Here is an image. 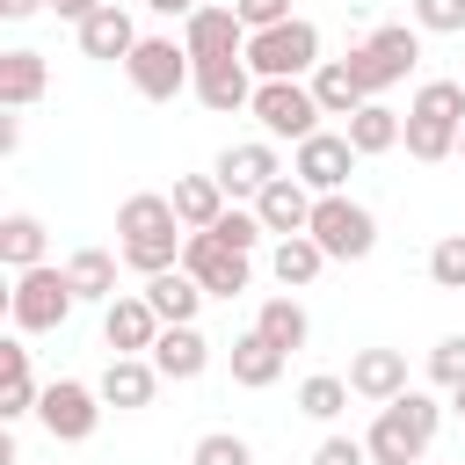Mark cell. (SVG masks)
I'll return each instance as SVG.
<instances>
[{
  "label": "cell",
  "instance_id": "d590c367",
  "mask_svg": "<svg viewBox=\"0 0 465 465\" xmlns=\"http://www.w3.org/2000/svg\"><path fill=\"white\" fill-rule=\"evenodd\" d=\"M189 465H254V450H247V436H232V429H211V436H196Z\"/></svg>",
  "mask_w": 465,
  "mask_h": 465
},
{
  "label": "cell",
  "instance_id": "7402d4cb",
  "mask_svg": "<svg viewBox=\"0 0 465 465\" xmlns=\"http://www.w3.org/2000/svg\"><path fill=\"white\" fill-rule=\"evenodd\" d=\"M341 131H349V145H356L363 160H378V153H392V145L407 138V116H400V109H392V102L378 94V102H363V109H356V116H349Z\"/></svg>",
  "mask_w": 465,
  "mask_h": 465
},
{
  "label": "cell",
  "instance_id": "44dd1931",
  "mask_svg": "<svg viewBox=\"0 0 465 465\" xmlns=\"http://www.w3.org/2000/svg\"><path fill=\"white\" fill-rule=\"evenodd\" d=\"M44 87H51L44 51H29V44L0 51V109H36V102H44Z\"/></svg>",
  "mask_w": 465,
  "mask_h": 465
},
{
  "label": "cell",
  "instance_id": "7a4b0ae2",
  "mask_svg": "<svg viewBox=\"0 0 465 465\" xmlns=\"http://www.w3.org/2000/svg\"><path fill=\"white\" fill-rule=\"evenodd\" d=\"M436 429H443L436 392L407 385L400 400H385V407H378V421H371L363 450H371V465H421V458H429V443H436Z\"/></svg>",
  "mask_w": 465,
  "mask_h": 465
},
{
  "label": "cell",
  "instance_id": "f35d334b",
  "mask_svg": "<svg viewBox=\"0 0 465 465\" xmlns=\"http://www.w3.org/2000/svg\"><path fill=\"white\" fill-rule=\"evenodd\" d=\"M232 15H240V22H247V36H254V29L291 22V0H232Z\"/></svg>",
  "mask_w": 465,
  "mask_h": 465
},
{
  "label": "cell",
  "instance_id": "277c9868",
  "mask_svg": "<svg viewBox=\"0 0 465 465\" xmlns=\"http://www.w3.org/2000/svg\"><path fill=\"white\" fill-rule=\"evenodd\" d=\"M414 65H421V29H414V22H385V29H371V36L349 51V73L363 80L371 102H378L385 87H400Z\"/></svg>",
  "mask_w": 465,
  "mask_h": 465
},
{
  "label": "cell",
  "instance_id": "9a60e30c",
  "mask_svg": "<svg viewBox=\"0 0 465 465\" xmlns=\"http://www.w3.org/2000/svg\"><path fill=\"white\" fill-rule=\"evenodd\" d=\"M254 87H262V80H254L247 58H211V65H196V87H189V94H196L211 116H240V109L254 102Z\"/></svg>",
  "mask_w": 465,
  "mask_h": 465
},
{
  "label": "cell",
  "instance_id": "4316f807",
  "mask_svg": "<svg viewBox=\"0 0 465 465\" xmlns=\"http://www.w3.org/2000/svg\"><path fill=\"white\" fill-rule=\"evenodd\" d=\"M145 298H153V312H160V320L174 327V320H196L211 291H203V283H196V276H189V269L174 262V269H160V276H145Z\"/></svg>",
  "mask_w": 465,
  "mask_h": 465
},
{
  "label": "cell",
  "instance_id": "7c38bea8",
  "mask_svg": "<svg viewBox=\"0 0 465 465\" xmlns=\"http://www.w3.org/2000/svg\"><path fill=\"white\" fill-rule=\"evenodd\" d=\"M211 174L225 182V196H232V203H240V196L254 203V196H262V189L283 174V160H276V138H240V145H225Z\"/></svg>",
  "mask_w": 465,
  "mask_h": 465
},
{
  "label": "cell",
  "instance_id": "f546056e",
  "mask_svg": "<svg viewBox=\"0 0 465 465\" xmlns=\"http://www.w3.org/2000/svg\"><path fill=\"white\" fill-rule=\"evenodd\" d=\"M254 327H262V334H269V341H276L283 356L312 341V312H305V305H298L291 291H283V298H262V312H254Z\"/></svg>",
  "mask_w": 465,
  "mask_h": 465
},
{
  "label": "cell",
  "instance_id": "e575fe53",
  "mask_svg": "<svg viewBox=\"0 0 465 465\" xmlns=\"http://www.w3.org/2000/svg\"><path fill=\"white\" fill-rule=\"evenodd\" d=\"M211 232H218V240H232V247H240V254H254V247H262V240H269V225H262V218H254V203H225V218H218V225H211Z\"/></svg>",
  "mask_w": 465,
  "mask_h": 465
},
{
  "label": "cell",
  "instance_id": "7dc6e473",
  "mask_svg": "<svg viewBox=\"0 0 465 465\" xmlns=\"http://www.w3.org/2000/svg\"><path fill=\"white\" fill-rule=\"evenodd\" d=\"M421 465H429V458H421Z\"/></svg>",
  "mask_w": 465,
  "mask_h": 465
},
{
  "label": "cell",
  "instance_id": "603a6c76",
  "mask_svg": "<svg viewBox=\"0 0 465 465\" xmlns=\"http://www.w3.org/2000/svg\"><path fill=\"white\" fill-rule=\"evenodd\" d=\"M320 269H327V247H320L312 232H283V240L269 247V276H276L283 291H305V283H320Z\"/></svg>",
  "mask_w": 465,
  "mask_h": 465
},
{
  "label": "cell",
  "instance_id": "f6af8a7d",
  "mask_svg": "<svg viewBox=\"0 0 465 465\" xmlns=\"http://www.w3.org/2000/svg\"><path fill=\"white\" fill-rule=\"evenodd\" d=\"M458 160H465V131H458Z\"/></svg>",
  "mask_w": 465,
  "mask_h": 465
},
{
  "label": "cell",
  "instance_id": "8fae6325",
  "mask_svg": "<svg viewBox=\"0 0 465 465\" xmlns=\"http://www.w3.org/2000/svg\"><path fill=\"white\" fill-rule=\"evenodd\" d=\"M182 269H189L211 298H240L247 276H254V262H247L232 240H218V232H189V240H182Z\"/></svg>",
  "mask_w": 465,
  "mask_h": 465
},
{
  "label": "cell",
  "instance_id": "ba28073f",
  "mask_svg": "<svg viewBox=\"0 0 465 465\" xmlns=\"http://www.w3.org/2000/svg\"><path fill=\"white\" fill-rule=\"evenodd\" d=\"M320 247H327V262H363L371 247H378V218L349 196V189H334V196H320L312 203V225H305Z\"/></svg>",
  "mask_w": 465,
  "mask_h": 465
},
{
  "label": "cell",
  "instance_id": "83f0119b",
  "mask_svg": "<svg viewBox=\"0 0 465 465\" xmlns=\"http://www.w3.org/2000/svg\"><path fill=\"white\" fill-rule=\"evenodd\" d=\"M283 363H291V356H283V349H276L262 327H247V334L232 341V385H247V392L276 385V378H283Z\"/></svg>",
  "mask_w": 465,
  "mask_h": 465
},
{
  "label": "cell",
  "instance_id": "d6986e66",
  "mask_svg": "<svg viewBox=\"0 0 465 465\" xmlns=\"http://www.w3.org/2000/svg\"><path fill=\"white\" fill-rule=\"evenodd\" d=\"M153 363H160V378H167V385H189V378H203V363H211V341H203V327H196V320H174V327H160V341H153Z\"/></svg>",
  "mask_w": 465,
  "mask_h": 465
},
{
  "label": "cell",
  "instance_id": "b9f144b4",
  "mask_svg": "<svg viewBox=\"0 0 465 465\" xmlns=\"http://www.w3.org/2000/svg\"><path fill=\"white\" fill-rule=\"evenodd\" d=\"M15 145H22V109H7V116H0V153H15Z\"/></svg>",
  "mask_w": 465,
  "mask_h": 465
},
{
  "label": "cell",
  "instance_id": "836d02e7",
  "mask_svg": "<svg viewBox=\"0 0 465 465\" xmlns=\"http://www.w3.org/2000/svg\"><path fill=\"white\" fill-rule=\"evenodd\" d=\"M429 283L436 291H465V232H443L429 247Z\"/></svg>",
  "mask_w": 465,
  "mask_h": 465
},
{
  "label": "cell",
  "instance_id": "5bb4252c",
  "mask_svg": "<svg viewBox=\"0 0 465 465\" xmlns=\"http://www.w3.org/2000/svg\"><path fill=\"white\" fill-rule=\"evenodd\" d=\"M182 44H189L196 65H211V58H247V22L232 15V0H225V7H196V15L182 22Z\"/></svg>",
  "mask_w": 465,
  "mask_h": 465
},
{
  "label": "cell",
  "instance_id": "60d3db41",
  "mask_svg": "<svg viewBox=\"0 0 465 465\" xmlns=\"http://www.w3.org/2000/svg\"><path fill=\"white\" fill-rule=\"evenodd\" d=\"M94 7H102V0H51V15H58V22H73V29H80Z\"/></svg>",
  "mask_w": 465,
  "mask_h": 465
},
{
  "label": "cell",
  "instance_id": "30bf717a",
  "mask_svg": "<svg viewBox=\"0 0 465 465\" xmlns=\"http://www.w3.org/2000/svg\"><path fill=\"white\" fill-rule=\"evenodd\" d=\"M356 145H349V131H312L305 145H291V174L312 189V196H334V189H349V174H356Z\"/></svg>",
  "mask_w": 465,
  "mask_h": 465
},
{
  "label": "cell",
  "instance_id": "7bdbcfd3",
  "mask_svg": "<svg viewBox=\"0 0 465 465\" xmlns=\"http://www.w3.org/2000/svg\"><path fill=\"white\" fill-rule=\"evenodd\" d=\"M36 7H51V0H0V15H7V22H29Z\"/></svg>",
  "mask_w": 465,
  "mask_h": 465
},
{
  "label": "cell",
  "instance_id": "cb8c5ba5",
  "mask_svg": "<svg viewBox=\"0 0 465 465\" xmlns=\"http://www.w3.org/2000/svg\"><path fill=\"white\" fill-rule=\"evenodd\" d=\"M36 400H44V385H36V371H29V349H22V341H0V421L36 414Z\"/></svg>",
  "mask_w": 465,
  "mask_h": 465
},
{
  "label": "cell",
  "instance_id": "5b68a950",
  "mask_svg": "<svg viewBox=\"0 0 465 465\" xmlns=\"http://www.w3.org/2000/svg\"><path fill=\"white\" fill-rule=\"evenodd\" d=\"M247 65H254V80H305L320 65V29L305 15H291L276 29H254L247 36Z\"/></svg>",
  "mask_w": 465,
  "mask_h": 465
},
{
  "label": "cell",
  "instance_id": "52a82bcc",
  "mask_svg": "<svg viewBox=\"0 0 465 465\" xmlns=\"http://www.w3.org/2000/svg\"><path fill=\"white\" fill-rule=\"evenodd\" d=\"M247 116L262 124V138H291V145H305L312 131H320V102H312V80H262L254 87V102H247Z\"/></svg>",
  "mask_w": 465,
  "mask_h": 465
},
{
  "label": "cell",
  "instance_id": "3957f363",
  "mask_svg": "<svg viewBox=\"0 0 465 465\" xmlns=\"http://www.w3.org/2000/svg\"><path fill=\"white\" fill-rule=\"evenodd\" d=\"M73 305H80V291H73V276H65L58 262L15 269V291H7V320H15V334H58V327L73 320Z\"/></svg>",
  "mask_w": 465,
  "mask_h": 465
},
{
  "label": "cell",
  "instance_id": "d6a6232c",
  "mask_svg": "<svg viewBox=\"0 0 465 465\" xmlns=\"http://www.w3.org/2000/svg\"><path fill=\"white\" fill-rule=\"evenodd\" d=\"M349 407V378H334V371H312L305 385H298V414H312V421H334Z\"/></svg>",
  "mask_w": 465,
  "mask_h": 465
},
{
  "label": "cell",
  "instance_id": "ffe728a7",
  "mask_svg": "<svg viewBox=\"0 0 465 465\" xmlns=\"http://www.w3.org/2000/svg\"><path fill=\"white\" fill-rule=\"evenodd\" d=\"M349 392L371 400V407L400 400V392H407V356H400V349H356V356H349Z\"/></svg>",
  "mask_w": 465,
  "mask_h": 465
},
{
  "label": "cell",
  "instance_id": "ab89813d",
  "mask_svg": "<svg viewBox=\"0 0 465 465\" xmlns=\"http://www.w3.org/2000/svg\"><path fill=\"white\" fill-rule=\"evenodd\" d=\"M312 465H371V450H363V436H320Z\"/></svg>",
  "mask_w": 465,
  "mask_h": 465
},
{
  "label": "cell",
  "instance_id": "f1b7e54d",
  "mask_svg": "<svg viewBox=\"0 0 465 465\" xmlns=\"http://www.w3.org/2000/svg\"><path fill=\"white\" fill-rule=\"evenodd\" d=\"M44 254H51L44 218H36V211H7V218H0V262H7V269H36Z\"/></svg>",
  "mask_w": 465,
  "mask_h": 465
},
{
  "label": "cell",
  "instance_id": "8992f818",
  "mask_svg": "<svg viewBox=\"0 0 465 465\" xmlns=\"http://www.w3.org/2000/svg\"><path fill=\"white\" fill-rule=\"evenodd\" d=\"M124 73H131V87L145 102H174V94L196 87V58H189L182 36H138V51L124 58Z\"/></svg>",
  "mask_w": 465,
  "mask_h": 465
},
{
  "label": "cell",
  "instance_id": "d4e9b609",
  "mask_svg": "<svg viewBox=\"0 0 465 465\" xmlns=\"http://www.w3.org/2000/svg\"><path fill=\"white\" fill-rule=\"evenodd\" d=\"M305 80H312V102H320L327 116H341V124H349V116H356V109L371 102V94H363V80L349 73V58H320V65H312Z\"/></svg>",
  "mask_w": 465,
  "mask_h": 465
},
{
  "label": "cell",
  "instance_id": "6da1fadb",
  "mask_svg": "<svg viewBox=\"0 0 465 465\" xmlns=\"http://www.w3.org/2000/svg\"><path fill=\"white\" fill-rule=\"evenodd\" d=\"M182 240H189V225L174 218V196L138 189V196H124V203H116V254H124V269L160 276V269H174V262H182Z\"/></svg>",
  "mask_w": 465,
  "mask_h": 465
},
{
  "label": "cell",
  "instance_id": "484cf974",
  "mask_svg": "<svg viewBox=\"0 0 465 465\" xmlns=\"http://www.w3.org/2000/svg\"><path fill=\"white\" fill-rule=\"evenodd\" d=\"M225 203H232V196H225L218 174H182V182H174V218H182L189 232H211V225L225 218Z\"/></svg>",
  "mask_w": 465,
  "mask_h": 465
},
{
  "label": "cell",
  "instance_id": "4fadbf2b",
  "mask_svg": "<svg viewBox=\"0 0 465 465\" xmlns=\"http://www.w3.org/2000/svg\"><path fill=\"white\" fill-rule=\"evenodd\" d=\"M160 312H153V298L145 291H124V298H109L102 305V341L116 349V356H153V341H160Z\"/></svg>",
  "mask_w": 465,
  "mask_h": 465
},
{
  "label": "cell",
  "instance_id": "2e32d148",
  "mask_svg": "<svg viewBox=\"0 0 465 465\" xmlns=\"http://www.w3.org/2000/svg\"><path fill=\"white\" fill-rule=\"evenodd\" d=\"M73 36H80V51L102 58V65H124V58L138 51V22H131V7H116V0H102Z\"/></svg>",
  "mask_w": 465,
  "mask_h": 465
},
{
  "label": "cell",
  "instance_id": "e0dca14e",
  "mask_svg": "<svg viewBox=\"0 0 465 465\" xmlns=\"http://www.w3.org/2000/svg\"><path fill=\"white\" fill-rule=\"evenodd\" d=\"M94 385H102V400H109L116 414H138V407H153V392H160L167 378H160L153 356H109V371H102Z\"/></svg>",
  "mask_w": 465,
  "mask_h": 465
},
{
  "label": "cell",
  "instance_id": "bcb514c9",
  "mask_svg": "<svg viewBox=\"0 0 465 465\" xmlns=\"http://www.w3.org/2000/svg\"><path fill=\"white\" fill-rule=\"evenodd\" d=\"M458 80H465V73H458Z\"/></svg>",
  "mask_w": 465,
  "mask_h": 465
},
{
  "label": "cell",
  "instance_id": "8d00e7d4",
  "mask_svg": "<svg viewBox=\"0 0 465 465\" xmlns=\"http://www.w3.org/2000/svg\"><path fill=\"white\" fill-rule=\"evenodd\" d=\"M429 385H443V392L465 385V334H443V341L429 349Z\"/></svg>",
  "mask_w": 465,
  "mask_h": 465
},
{
  "label": "cell",
  "instance_id": "9c48e42d",
  "mask_svg": "<svg viewBox=\"0 0 465 465\" xmlns=\"http://www.w3.org/2000/svg\"><path fill=\"white\" fill-rule=\"evenodd\" d=\"M102 385H80V378H51L44 385V400H36V421H44V436L51 443H87L94 436V421H102Z\"/></svg>",
  "mask_w": 465,
  "mask_h": 465
},
{
  "label": "cell",
  "instance_id": "ee69618b",
  "mask_svg": "<svg viewBox=\"0 0 465 465\" xmlns=\"http://www.w3.org/2000/svg\"><path fill=\"white\" fill-rule=\"evenodd\" d=\"M450 414H458V421H465V385H458V392H450Z\"/></svg>",
  "mask_w": 465,
  "mask_h": 465
},
{
  "label": "cell",
  "instance_id": "4dcf8cb0",
  "mask_svg": "<svg viewBox=\"0 0 465 465\" xmlns=\"http://www.w3.org/2000/svg\"><path fill=\"white\" fill-rule=\"evenodd\" d=\"M116 262H124V254H109V247H80V254L65 262V276H73V291H80L87 305H109V298H116Z\"/></svg>",
  "mask_w": 465,
  "mask_h": 465
},
{
  "label": "cell",
  "instance_id": "1f68e13d",
  "mask_svg": "<svg viewBox=\"0 0 465 465\" xmlns=\"http://www.w3.org/2000/svg\"><path fill=\"white\" fill-rule=\"evenodd\" d=\"M458 131H465V124H443V116H414V109H407V138H400V145H407V160L436 167V160L458 153Z\"/></svg>",
  "mask_w": 465,
  "mask_h": 465
},
{
  "label": "cell",
  "instance_id": "ac0fdd59",
  "mask_svg": "<svg viewBox=\"0 0 465 465\" xmlns=\"http://www.w3.org/2000/svg\"><path fill=\"white\" fill-rule=\"evenodd\" d=\"M312 203H320V196H312L298 174H276V182L254 196V218L269 225V240H283V232H305V225H312Z\"/></svg>",
  "mask_w": 465,
  "mask_h": 465
},
{
  "label": "cell",
  "instance_id": "74e56055",
  "mask_svg": "<svg viewBox=\"0 0 465 465\" xmlns=\"http://www.w3.org/2000/svg\"><path fill=\"white\" fill-rule=\"evenodd\" d=\"M414 29L421 36H458L465 29V0H414Z\"/></svg>",
  "mask_w": 465,
  "mask_h": 465
}]
</instances>
